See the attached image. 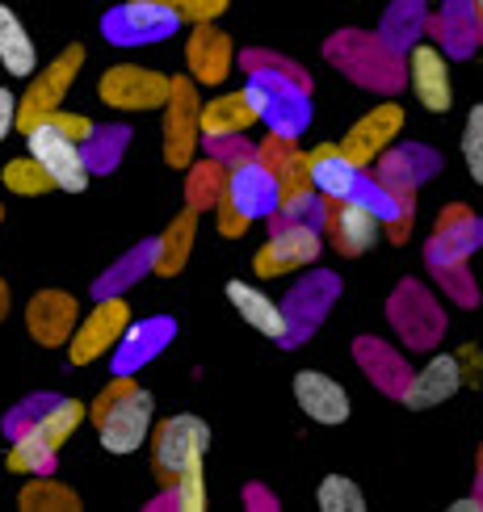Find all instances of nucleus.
<instances>
[{
  "label": "nucleus",
  "mask_w": 483,
  "mask_h": 512,
  "mask_svg": "<svg viewBox=\"0 0 483 512\" xmlns=\"http://www.w3.org/2000/svg\"><path fill=\"white\" fill-rule=\"evenodd\" d=\"M408 84L416 101L425 105L429 114H446L454 105V80H450V63L429 42H416L408 51Z\"/></svg>",
  "instance_id": "obj_14"
},
{
  "label": "nucleus",
  "mask_w": 483,
  "mask_h": 512,
  "mask_svg": "<svg viewBox=\"0 0 483 512\" xmlns=\"http://www.w3.org/2000/svg\"><path fill=\"white\" fill-rule=\"evenodd\" d=\"M80 68H84V47H63V51L47 63V72H38V76L30 80L26 97L17 101V131H21V135L34 131L38 122H47V118L59 110Z\"/></svg>",
  "instance_id": "obj_7"
},
{
  "label": "nucleus",
  "mask_w": 483,
  "mask_h": 512,
  "mask_svg": "<svg viewBox=\"0 0 483 512\" xmlns=\"http://www.w3.org/2000/svg\"><path fill=\"white\" fill-rule=\"evenodd\" d=\"M353 198L362 202V206H370L374 215L383 219V227L404 219V202H399V198L391 194V189L383 185V177H378V181H374V177H362V181H357V189H353Z\"/></svg>",
  "instance_id": "obj_30"
},
{
  "label": "nucleus",
  "mask_w": 483,
  "mask_h": 512,
  "mask_svg": "<svg viewBox=\"0 0 483 512\" xmlns=\"http://www.w3.org/2000/svg\"><path fill=\"white\" fill-rule=\"evenodd\" d=\"M202 101L194 97V80L173 76V93L164 101V160L168 168H189L198 152V139H202Z\"/></svg>",
  "instance_id": "obj_10"
},
{
  "label": "nucleus",
  "mask_w": 483,
  "mask_h": 512,
  "mask_svg": "<svg viewBox=\"0 0 483 512\" xmlns=\"http://www.w3.org/2000/svg\"><path fill=\"white\" fill-rule=\"evenodd\" d=\"M307 168H311V185L320 189L328 202L353 198L357 181H362V164H353L341 143H320L315 152H307Z\"/></svg>",
  "instance_id": "obj_19"
},
{
  "label": "nucleus",
  "mask_w": 483,
  "mask_h": 512,
  "mask_svg": "<svg viewBox=\"0 0 483 512\" xmlns=\"http://www.w3.org/2000/svg\"><path fill=\"white\" fill-rule=\"evenodd\" d=\"M80 420H84V403L80 399H47V408L38 412L30 433L47 441L51 450H63V441L80 429Z\"/></svg>",
  "instance_id": "obj_25"
},
{
  "label": "nucleus",
  "mask_w": 483,
  "mask_h": 512,
  "mask_svg": "<svg viewBox=\"0 0 483 512\" xmlns=\"http://www.w3.org/2000/svg\"><path fill=\"white\" fill-rule=\"evenodd\" d=\"M420 5H433V0H420Z\"/></svg>",
  "instance_id": "obj_40"
},
{
  "label": "nucleus",
  "mask_w": 483,
  "mask_h": 512,
  "mask_svg": "<svg viewBox=\"0 0 483 512\" xmlns=\"http://www.w3.org/2000/svg\"><path fill=\"white\" fill-rule=\"evenodd\" d=\"M9 315V290H5V282H0V319Z\"/></svg>",
  "instance_id": "obj_38"
},
{
  "label": "nucleus",
  "mask_w": 483,
  "mask_h": 512,
  "mask_svg": "<svg viewBox=\"0 0 483 512\" xmlns=\"http://www.w3.org/2000/svg\"><path fill=\"white\" fill-rule=\"evenodd\" d=\"M80 324V307L68 290H38L26 307V328L38 340L42 349H55V345H68L72 332Z\"/></svg>",
  "instance_id": "obj_15"
},
{
  "label": "nucleus",
  "mask_w": 483,
  "mask_h": 512,
  "mask_svg": "<svg viewBox=\"0 0 483 512\" xmlns=\"http://www.w3.org/2000/svg\"><path fill=\"white\" fill-rule=\"evenodd\" d=\"M294 403L303 408V416H311L315 424H345L353 403L349 391L336 378L320 374V370H299L294 374Z\"/></svg>",
  "instance_id": "obj_16"
},
{
  "label": "nucleus",
  "mask_w": 483,
  "mask_h": 512,
  "mask_svg": "<svg viewBox=\"0 0 483 512\" xmlns=\"http://www.w3.org/2000/svg\"><path fill=\"white\" fill-rule=\"evenodd\" d=\"M0 181H5L9 194H21V198H38V194H47V189H55L51 173H47V168H42L34 156L9 160L5 168H0Z\"/></svg>",
  "instance_id": "obj_28"
},
{
  "label": "nucleus",
  "mask_w": 483,
  "mask_h": 512,
  "mask_svg": "<svg viewBox=\"0 0 483 512\" xmlns=\"http://www.w3.org/2000/svg\"><path fill=\"white\" fill-rule=\"evenodd\" d=\"M47 122L55 126V131L68 135V139H76V143H89V139L97 135V126H93L89 118H84V114H72V110H55Z\"/></svg>",
  "instance_id": "obj_34"
},
{
  "label": "nucleus",
  "mask_w": 483,
  "mask_h": 512,
  "mask_svg": "<svg viewBox=\"0 0 483 512\" xmlns=\"http://www.w3.org/2000/svg\"><path fill=\"white\" fill-rule=\"evenodd\" d=\"M462 160H467L471 181L483 185V105H475L462 122Z\"/></svg>",
  "instance_id": "obj_31"
},
{
  "label": "nucleus",
  "mask_w": 483,
  "mask_h": 512,
  "mask_svg": "<svg viewBox=\"0 0 483 512\" xmlns=\"http://www.w3.org/2000/svg\"><path fill=\"white\" fill-rule=\"evenodd\" d=\"M181 30V13L164 0H126L101 17V34L114 47H147V42H164Z\"/></svg>",
  "instance_id": "obj_4"
},
{
  "label": "nucleus",
  "mask_w": 483,
  "mask_h": 512,
  "mask_svg": "<svg viewBox=\"0 0 483 512\" xmlns=\"http://www.w3.org/2000/svg\"><path fill=\"white\" fill-rule=\"evenodd\" d=\"M462 382H467V370H462V357L458 353H437L429 357L425 366H420L408 387H404V408L412 412H429L437 403H446L462 391Z\"/></svg>",
  "instance_id": "obj_13"
},
{
  "label": "nucleus",
  "mask_w": 483,
  "mask_h": 512,
  "mask_svg": "<svg viewBox=\"0 0 483 512\" xmlns=\"http://www.w3.org/2000/svg\"><path fill=\"white\" fill-rule=\"evenodd\" d=\"M26 143H30V156L51 173L55 189H63V194H84V189H89L93 164H89L84 143L55 131L51 122H38L34 131H26Z\"/></svg>",
  "instance_id": "obj_8"
},
{
  "label": "nucleus",
  "mask_w": 483,
  "mask_h": 512,
  "mask_svg": "<svg viewBox=\"0 0 483 512\" xmlns=\"http://www.w3.org/2000/svg\"><path fill=\"white\" fill-rule=\"evenodd\" d=\"M185 63L198 84H223L231 76V38L215 30V21H198L185 42Z\"/></svg>",
  "instance_id": "obj_18"
},
{
  "label": "nucleus",
  "mask_w": 483,
  "mask_h": 512,
  "mask_svg": "<svg viewBox=\"0 0 483 512\" xmlns=\"http://www.w3.org/2000/svg\"><path fill=\"white\" fill-rule=\"evenodd\" d=\"M450 508H454V512H479V508H483V496H467V500H454Z\"/></svg>",
  "instance_id": "obj_37"
},
{
  "label": "nucleus",
  "mask_w": 483,
  "mask_h": 512,
  "mask_svg": "<svg viewBox=\"0 0 483 512\" xmlns=\"http://www.w3.org/2000/svg\"><path fill=\"white\" fill-rule=\"evenodd\" d=\"M17 101H21V97H13V89H5V84H0V139H5L13 126H17Z\"/></svg>",
  "instance_id": "obj_36"
},
{
  "label": "nucleus",
  "mask_w": 483,
  "mask_h": 512,
  "mask_svg": "<svg viewBox=\"0 0 483 512\" xmlns=\"http://www.w3.org/2000/svg\"><path fill=\"white\" fill-rule=\"evenodd\" d=\"M471 9H475V17H479V26H483V0H471Z\"/></svg>",
  "instance_id": "obj_39"
},
{
  "label": "nucleus",
  "mask_w": 483,
  "mask_h": 512,
  "mask_svg": "<svg viewBox=\"0 0 483 512\" xmlns=\"http://www.w3.org/2000/svg\"><path fill=\"white\" fill-rule=\"evenodd\" d=\"M215 215H219V231H223V236H240V231H248V219L240 215L236 206L227 202V194H219V202H215Z\"/></svg>",
  "instance_id": "obj_35"
},
{
  "label": "nucleus",
  "mask_w": 483,
  "mask_h": 512,
  "mask_svg": "<svg viewBox=\"0 0 483 512\" xmlns=\"http://www.w3.org/2000/svg\"><path fill=\"white\" fill-rule=\"evenodd\" d=\"M399 131H404V105L383 101V105H374L370 114H362L349 126V135L341 139V147H345V156L353 164L366 168V164H374L399 139Z\"/></svg>",
  "instance_id": "obj_12"
},
{
  "label": "nucleus",
  "mask_w": 483,
  "mask_h": 512,
  "mask_svg": "<svg viewBox=\"0 0 483 512\" xmlns=\"http://www.w3.org/2000/svg\"><path fill=\"white\" fill-rule=\"evenodd\" d=\"M168 93H173V76H164L156 68H139V63H118V68H105L97 80V97L110 105V110H164Z\"/></svg>",
  "instance_id": "obj_6"
},
{
  "label": "nucleus",
  "mask_w": 483,
  "mask_h": 512,
  "mask_svg": "<svg viewBox=\"0 0 483 512\" xmlns=\"http://www.w3.org/2000/svg\"><path fill=\"white\" fill-rule=\"evenodd\" d=\"M0 68L9 76H34L38 72V47L9 5H0Z\"/></svg>",
  "instance_id": "obj_23"
},
{
  "label": "nucleus",
  "mask_w": 483,
  "mask_h": 512,
  "mask_svg": "<svg viewBox=\"0 0 483 512\" xmlns=\"http://www.w3.org/2000/svg\"><path fill=\"white\" fill-rule=\"evenodd\" d=\"M55 458H59V450H51L42 437L21 433V437H13V450L5 454V466L13 475H51Z\"/></svg>",
  "instance_id": "obj_26"
},
{
  "label": "nucleus",
  "mask_w": 483,
  "mask_h": 512,
  "mask_svg": "<svg viewBox=\"0 0 483 512\" xmlns=\"http://www.w3.org/2000/svg\"><path fill=\"white\" fill-rule=\"evenodd\" d=\"M17 504L26 508V512H42V508H51V512H76L80 508V496L72 492V487H63V483H55L47 475V479H34V483L21 487Z\"/></svg>",
  "instance_id": "obj_27"
},
{
  "label": "nucleus",
  "mask_w": 483,
  "mask_h": 512,
  "mask_svg": "<svg viewBox=\"0 0 483 512\" xmlns=\"http://www.w3.org/2000/svg\"><path fill=\"white\" fill-rule=\"evenodd\" d=\"M315 504L324 512H366V492L349 475H328L315 487Z\"/></svg>",
  "instance_id": "obj_29"
},
{
  "label": "nucleus",
  "mask_w": 483,
  "mask_h": 512,
  "mask_svg": "<svg viewBox=\"0 0 483 512\" xmlns=\"http://www.w3.org/2000/svg\"><path fill=\"white\" fill-rule=\"evenodd\" d=\"M152 416H156V399L152 391L135 387L131 374H118L110 387L101 391V399L93 403V420H97V441L105 454H135L143 450L147 429H152Z\"/></svg>",
  "instance_id": "obj_1"
},
{
  "label": "nucleus",
  "mask_w": 483,
  "mask_h": 512,
  "mask_svg": "<svg viewBox=\"0 0 483 512\" xmlns=\"http://www.w3.org/2000/svg\"><path fill=\"white\" fill-rule=\"evenodd\" d=\"M320 248H324L320 227H311V223H282L257 248V256H252V269H257V277H282V273L315 265Z\"/></svg>",
  "instance_id": "obj_11"
},
{
  "label": "nucleus",
  "mask_w": 483,
  "mask_h": 512,
  "mask_svg": "<svg viewBox=\"0 0 483 512\" xmlns=\"http://www.w3.org/2000/svg\"><path fill=\"white\" fill-rule=\"evenodd\" d=\"M227 303L236 307V315L248 328H257L261 336L278 340V345H290V311L282 303H273L265 290L248 282H227Z\"/></svg>",
  "instance_id": "obj_17"
},
{
  "label": "nucleus",
  "mask_w": 483,
  "mask_h": 512,
  "mask_svg": "<svg viewBox=\"0 0 483 512\" xmlns=\"http://www.w3.org/2000/svg\"><path fill=\"white\" fill-rule=\"evenodd\" d=\"M164 500L181 508V512H202L206 508V475H202V466L198 471H189L181 475L173 487H164Z\"/></svg>",
  "instance_id": "obj_32"
},
{
  "label": "nucleus",
  "mask_w": 483,
  "mask_h": 512,
  "mask_svg": "<svg viewBox=\"0 0 483 512\" xmlns=\"http://www.w3.org/2000/svg\"><path fill=\"white\" fill-rule=\"evenodd\" d=\"M328 231H332L336 252L341 256H362V252H370L378 244V236H383V219H378L374 210L362 206L357 198H345L328 215Z\"/></svg>",
  "instance_id": "obj_21"
},
{
  "label": "nucleus",
  "mask_w": 483,
  "mask_h": 512,
  "mask_svg": "<svg viewBox=\"0 0 483 512\" xmlns=\"http://www.w3.org/2000/svg\"><path fill=\"white\" fill-rule=\"evenodd\" d=\"M173 340V319H147V324H131L126 336L114 349V374H135L143 361H152L164 353V345Z\"/></svg>",
  "instance_id": "obj_22"
},
{
  "label": "nucleus",
  "mask_w": 483,
  "mask_h": 512,
  "mask_svg": "<svg viewBox=\"0 0 483 512\" xmlns=\"http://www.w3.org/2000/svg\"><path fill=\"white\" fill-rule=\"evenodd\" d=\"M261 114L257 105H252V97L240 89V93H223L215 101H202V114H198V126H202V139L215 147L223 139H236L244 135L248 126H257Z\"/></svg>",
  "instance_id": "obj_20"
},
{
  "label": "nucleus",
  "mask_w": 483,
  "mask_h": 512,
  "mask_svg": "<svg viewBox=\"0 0 483 512\" xmlns=\"http://www.w3.org/2000/svg\"><path fill=\"white\" fill-rule=\"evenodd\" d=\"M126 328H131V303L118 298V294L114 298L101 294L97 307L80 319L72 340H68V361L72 366H93V361H101L105 353L118 349V340L126 336Z\"/></svg>",
  "instance_id": "obj_5"
},
{
  "label": "nucleus",
  "mask_w": 483,
  "mask_h": 512,
  "mask_svg": "<svg viewBox=\"0 0 483 512\" xmlns=\"http://www.w3.org/2000/svg\"><path fill=\"white\" fill-rule=\"evenodd\" d=\"M194 231H198V206L181 210V215L168 223V231L156 240V273L160 277H173L185 265L189 248H194Z\"/></svg>",
  "instance_id": "obj_24"
},
{
  "label": "nucleus",
  "mask_w": 483,
  "mask_h": 512,
  "mask_svg": "<svg viewBox=\"0 0 483 512\" xmlns=\"http://www.w3.org/2000/svg\"><path fill=\"white\" fill-rule=\"evenodd\" d=\"M244 93L252 97V105H257L261 122H269L273 139H299L303 135L311 105H307V93L294 80H286L282 72H252Z\"/></svg>",
  "instance_id": "obj_3"
},
{
  "label": "nucleus",
  "mask_w": 483,
  "mask_h": 512,
  "mask_svg": "<svg viewBox=\"0 0 483 512\" xmlns=\"http://www.w3.org/2000/svg\"><path fill=\"white\" fill-rule=\"evenodd\" d=\"M164 5H173V9L181 13V21L198 26V21H215V17H223V9L231 5V0H164Z\"/></svg>",
  "instance_id": "obj_33"
},
{
  "label": "nucleus",
  "mask_w": 483,
  "mask_h": 512,
  "mask_svg": "<svg viewBox=\"0 0 483 512\" xmlns=\"http://www.w3.org/2000/svg\"><path fill=\"white\" fill-rule=\"evenodd\" d=\"M223 194L248 223H257V219L278 215L282 185H278V173H273L261 156H244L240 164H231V173L223 181Z\"/></svg>",
  "instance_id": "obj_9"
},
{
  "label": "nucleus",
  "mask_w": 483,
  "mask_h": 512,
  "mask_svg": "<svg viewBox=\"0 0 483 512\" xmlns=\"http://www.w3.org/2000/svg\"><path fill=\"white\" fill-rule=\"evenodd\" d=\"M210 450V424L198 416H168L152 433V475L160 487H173L181 475L198 471Z\"/></svg>",
  "instance_id": "obj_2"
}]
</instances>
